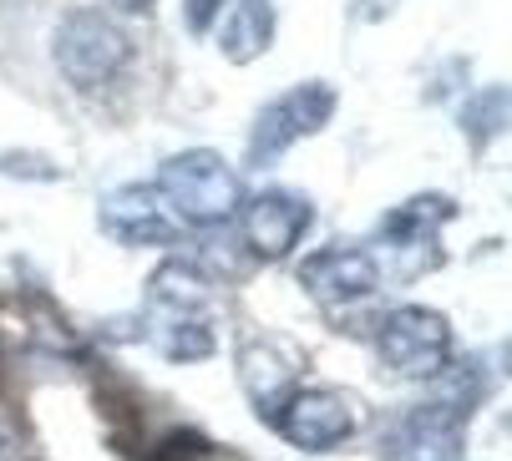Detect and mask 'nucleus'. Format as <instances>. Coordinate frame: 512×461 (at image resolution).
I'll return each instance as SVG.
<instances>
[{
	"mask_svg": "<svg viewBox=\"0 0 512 461\" xmlns=\"http://www.w3.org/2000/svg\"><path fill=\"white\" fill-rule=\"evenodd\" d=\"M158 193L178 208L183 223L193 228H213L234 218V208L244 203V188H239V173L218 158L208 147H193V152H178V158L163 163L158 173Z\"/></svg>",
	"mask_w": 512,
	"mask_h": 461,
	"instance_id": "1",
	"label": "nucleus"
},
{
	"mask_svg": "<svg viewBox=\"0 0 512 461\" xmlns=\"http://www.w3.org/2000/svg\"><path fill=\"white\" fill-rule=\"evenodd\" d=\"M51 56H56V71L66 76L71 87L97 92V87L112 82V76L127 71L132 41H127V31H122L112 16H102V11H71V16L56 26Z\"/></svg>",
	"mask_w": 512,
	"mask_h": 461,
	"instance_id": "2",
	"label": "nucleus"
},
{
	"mask_svg": "<svg viewBox=\"0 0 512 461\" xmlns=\"http://www.w3.org/2000/svg\"><path fill=\"white\" fill-rule=\"evenodd\" d=\"M376 355L391 375L436 380L452 360V325H447V315L426 310V304H401L376 330Z\"/></svg>",
	"mask_w": 512,
	"mask_h": 461,
	"instance_id": "3",
	"label": "nucleus"
},
{
	"mask_svg": "<svg viewBox=\"0 0 512 461\" xmlns=\"http://www.w3.org/2000/svg\"><path fill=\"white\" fill-rule=\"evenodd\" d=\"M330 112H335L330 82H300V87H289L279 102H269V107L254 117L244 163H249V168H269V163L284 158V152L295 147L300 137H315V132L330 122Z\"/></svg>",
	"mask_w": 512,
	"mask_h": 461,
	"instance_id": "4",
	"label": "nucleus"
},
{
	"mask_svg": "<svg viewBox=\"0 0 512 461\" xmlns=\"http://www.w3.org/2000/svg\"><path fill=\"white\" fill-rule=\"evenodd\" d=\"M467 411L457 406H411L381 431V461H462Z\"/></svg>",
	"mask_w": 512,
	"mask_h": 461,
	"instance_id": "5",
	"label": "nucleus"
},
{
	"mask_svg": "<svg viewBox=\"0 0 512 461\" xmlns=\"http://www.w3.org/2000/svg\"><path fill=\"white\" fill-rule=\"evenodd\" d=\"M315 208L289 193V188H264L244 203V218H239V234H244V249L254 259H284L289 249H295L305 239Z\"/></svg>",
	"mask_w": 512,
	"mask_h": 461,
	"instance_id": "6",
	"label": "nucleus"
},
{
	"mask_svg": "<svg viewBox=\"0 0 512 461\" xmlns=\"http://www.w3.org/2000/svg\"><path fill=\"white\" fill-rule=\"evenodd\" d=\"M269 426L300 451H330L355 431V411L335 391H300L269 416Z\"/></svg>",
	"mask_w": 512,
	"mask_h": 461,
	"instance_id": "7",
	"label": "nucleus"
},
{
	"mask_svg": "<svg viewBox=\"0 0 512 461\" xmlns=\"http://www.w3.org/2000/svg\"><path fill=\"white\" fill-rule=\"evenodd\" d=\"M300 284L310 289V299L320 304H355L365 294H376L381 284V269H376V254H365V249H320L300 264Z\"/></svg>",
	"mask_w": 512,
	"mask_h": 461,
	"instance_id": "8",
	"label": "nucleus"
},
{
	"mask_svg": "<svg viewBox=\"0 0 512 461\" xmlns=\"http://www.w3.org/2000/svg\"><path fill=\"white\" fill-rule=\"evenodd\" d=\"M102 228L127 249H148V244H173L178 239V228L163 218L158 193L148 183H127V188L107 193L102 198Z\"/></svg>",
	"mask_w": 512,
	"mask_h": 461,
	"instance_id": "9",
	"label": "nucleus"
},
{
	"mask_svg": "<svg viewBox=\"0 0 512 461\" xmlns=\"http://www.w3.org/2000/svg\"><path fill=\"white\" fill-rule=\"evenodd\" d=\"M452 218H457V203L447 193H421V198H411V203H401V208L386 213L381 244H391V254H421V269H431L436 259H442V254L431 249L436 244V228L452 223Z\"/></svg>",
	"mask_w": 512,
	"mask_h": 461,
	"instance_id": "10",
	"label": "nucleus"
},
{
	"mask_svg": "<svg viewBox=\"0 0 512 461\" xmlns=\"http://www.w3.org/2000/svg\"><path fill=\"white\" fill-rule=\"evenodd\" d=\"M239 380H244L249 401L259 406V416L269 421V416L289 401V386H295V365H289L269 340H259V345H249V350L239 355Z\"/></svg>",
	"mask_w": 512,
	"mask_h": 461,
	"instance_id": "11",
	"label": "nucleus"
},
{
	"mask_svg": "<svg viewBox=\"0 0 512 461\" xmlns=\"http://www.w3.org/2000/svg\"><path fill=\"white\" fill-rule=\"evenodd\" d=\"M203 299H208V279L188 259H168L148 279V304L163 320H193V310H203Z\"/></svg>",
	"mask_w": 512,
	"mask_h": 461,
	"instance_id": "12",
	"label": "nucleus"
},
{
	"mask_svg": "<svg viewBox=\"0 0 512 461\" xmlns=\"http://www.w3.org/2000/svg\"><path fill=\"white\" fill-rule=\"evenodd\" d=\"M269 41H274V6L269 0H234L229 26H224V56L244 66V61L264 56Z\"/></svg>",
	"mask_w": 512,
	"mask_h": 461,
	"instance_id": "13",
	"label": "nucleus"
},
{
	"mask_svg": "<svg viewBox=\"0 0 512 461\" xmlns=\"http://www.w3.org/2000/svg\"><path fill=\"white\" fill-rule=\"evenodd\" d=\"M213 325L208 320H163L158 325V350L163 360L173 365H188V360H208L213 355Z\"/></svg>",
	"mask_w": 512,
	"mask_h": 461,
	"instance_id": "14",
	"label": "nucleus"
},
{
	"mask_svg": "<svg viewBox=\"0 0 512 461\" xmlns=\"http://www.w3.org/2000/svg\"><path fill=\"white\" fill-rule=\"evenodd\" d=\"M462 127H467V137H472V142H487V137H497V132L507 127V92H502V87H482V92L467 102V112H462Z\"/></svg>",
	"mask_w": 512,
	"mask_h": 461,
	"instance_id": "15",
	"label": "nucleus"
},
{
	"mask_svg": "<svg viewBox=\"0 0 512 461\" xmlns=\"http://www.w3.org/2000/svg\"><path fill=\"white\" fill-rule=\"evenodd\" d=\"M0 173L6 178H36V183H56L61 168L51 158H41V152H0Z\"/></svg>",
	"mask_w": 512,
	"mask_h": 461,
	"instance_id": "16",
	"label": "nucleus"
},
{
	"mask_svg": "<svg viewBox=\"0 0 512 461\" xmlns=\"http://www.w3.org/2000/svg\"><path fill=\"white\" fill-rule=\"evenodd\" d=\"M218 6H229V0H183V26H188L193 36H203V31L213 26Z\"/></svg>",
	"mask_w": 512,
	"mask_h": 461,
	"instance_id": "17",
	"label": "nucleus"
},
{
	"mask_svg": "<svg viewBox=\"0 0 512 461\" xmlns=\"http://www.w3.org/2000/svg\"><path fill=\"white\" fill-rule=\"evenodd\" d=\"M122 6H127V11H148V6H153V0H122Z\"/></svg>",
	"mask_w": 512,
	"mask_h": 461,
	"instance_id": "18",
	"label": "nucleus"
}]
</instances>
